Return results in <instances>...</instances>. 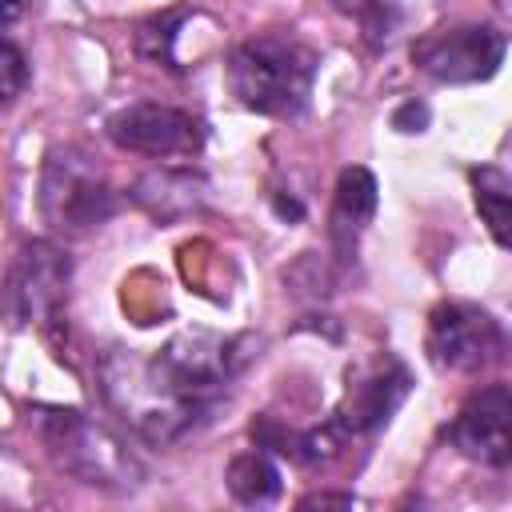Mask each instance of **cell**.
<instances>
[{"mask_svg": "<svg viewBox=\"0 0 512 512\" xmlns=\"http://www.w3.org/2000/svg\"><path fill=\"white\" fill-rule=\"evenodd\" d=\"M372 212H376V176L368 168H344L336 180V200H332V240L340 256L356 248Z\"/></svg>", "mask_w": 512, "mask_h": 512, "instance_id": "30bf717a", "label": "cell"}, {"mask_svg": "<svg viewBox=\"0 0 512 512\" xmlns=\"http://www.w3.org/2000/svg\"><path fill=\"white\" fill-rule=\"evenodd\" d=\"M316 52L288 32H260L228 56L232 96L264 116H300L316 80Z\"/></svg>", "mask_w": 512, "mask_h": 512, "instance_id": "6da1fadb", "label": "cell"}, {"mask_svg": "<svg viewBox=\"0 0 512 512\" xmlns=\"http://www.w3.org/2000/svg\"><path fill=\"white\" fill-rule=\"evenodd\" d=\"M384 4L388 0H332V8L336 12H344V16H356L368 32H380V20H384Z\"/></svg>", "mask_w": 512, "mask_h": 512, "instance_id": "5bb4252c", "label": "cell"}, {"mask_svg": "<svg viewBox=\"0 0 512 512\" xmlns=\"http://www.w3.org/2000/svg\"><path fill=\"white\" fill-rule=\"evenodd\" d=\"M504 352V328L476 304L448 300L428 316V360L444 372H480Z\"/></svg>", "mask_w": 512, "mask_h": 512, "instance_id": "5b68a950", "label": "cell"}, {"mask_svg": "<svg viewBox=\"0 0 512 512\" xmlns=\"http://www.w3.org/2000/svg\"><path fill=\"white\" fill-rule=\"evenodd\" d=\"M68 296V256L48 240H28L16 248V260L0 288V316L12 328L56 332Z\"/></svg>", "mask_w": 512, "mask_h": 512, "instance_id": "7a4b0ae2", "label": "cell"}, {"mask_svg": "<svg viewBox=\"0 0 512 512\" xmlns=\"http://www.w3.org/2000/svg\"><path fill=\"white\" fill-rule=\"evenodd\" d=\"M504 52H508V40L500 28L460 24V28H440L420 36L412 44V64L440 84H476L500 72Z\"/></svg>", "mask_w": 512, "mask_h": 512, "instance_id": "277c9868", "label": "cell"}, {"mask_svg": "<svg viewBox=\"0 0 512 512\" xmlns=\"http://www.w3.org/2000/svg\"><path fill=\"white\" fill-rule=\"evenodd\" d=\"M392 124H396L400 132H420V128L428 124V108H424V104H404Z\"/></svg>", "mask_w": 512, "mask_h": 512, "instance_id": "9a60e30c", "label": "cell"}, {"mask_svg": "<svg viewBox=\"0 0 512 512\" xmlns=\"http://www.w3.org/2000/svg\"><path fill=\"white\" fill-rule=\"evenodd\" d=\"M512 392L508 384H484L464 400L456 420L448 424V444L488 468H504L512 460Z\"/></svg>", "mask_w": 512, "mask_h": 512, "instance_id": "52a82bcc", "label": "cell"}, {"mask_svg": "<svg viewBox=\"0 0 512 512\" xmlns=\"http://www.w3.org/2000/svg\"><path fill=\"white\" fill-rule=\"evenodd\" d=\"M304 504H352V496H308Z\"/></svg>", "mask_w": 512, "mask_h": 512, "instance_id": "e0dca14e", "label": "cell"}, {"mask_svg": "<svg viewBox=\"0 0 512 512\" xmlns=\"http://www.w3.org/2000/svg\"><path fill=\"white\" fill-rule=\"evenodd\" d=\"M40 212L60 232H88L116 212V192L88 164V156L72 148L48 152V164L40 176Z\"/></svg>", "mask_w": 512, "mask_h": 512, "instance_id": "3957f363", "label": "cell"}, {"mask_svg": "<svg viewBox=\"0 0 512 512\" xmlns=\"http://www.w3.org/2000/svg\"><path fill=\"white\" fill-rule=\"evenodd\" d=\"M472 192H476V208L484 216V224L492 228L496 244L508 248V216H512V184L500 168H476L472 172Z\"/></svg>", "mask_w": 512, "mask_h": 512, "instance_id": "7c38bea8", "label": "cell"}, {"mask_svg": "<svg viewBox=\"0 0 512 512\" xmlns=\"http://www.w3.org/2000/svg\"><path fill=\"white\" fill-rule=\"evenodd\" d=\"M44 440H48L52 456H60L64 468L84 476V484H108V480H120L128 472V460H124L120 444H112L80 412H52L48 428H44Z\"/></svg>", "mask_w": 512, "mask_h": 512, "instance_id": "ba28073f", "label": "cell"}, {"mask_svg": "<svg viewBox=\"0 0 512 512\" xmlns=\"http://www.w3.org/2000/svg\"><path fill=\"white\" fill-rule=\"evenodd\" d=\"M28 8V0H0V28H8L12 20H20Z\"/></svg>", "mask_w": 512, "mask_h": 512, "instance_id": "2e32d148", "label": "cell"}, {"mask_svg": "<svg viewBox=\"0 0 512 512\" xmlns=\"http://www.w3.org/2000/svg\"><path fill=\"white\" fill-rule=\"evenodd\" d=\"M404 392H408V372H404V364L388 360V364L372 368L364 380H356L348 388V400L336 412L340 416L336 424L344 432H368V428L384 424L396 412V404L404 400Z\"/></svg>", "mask_w": 512, "mask_h": 512, "instance_id": "9c48e42d", "label": "cell"}, {"mask_svg": "<svg viewBox=\"0 0 512 512\" xmlns=\"http://www.w3.org/2000/svg\"><path fill=\"white\" fill-rule=\"evenodd\" d=\"M228 492L240 504H272L280 496V472L264 452H244L228 464Z\"/></svg>", "mask_w": 512, "mask_h": 512, "instance_id": "8fae6325", "label": "cell"}, {"mask_svg": "<svg viewBox=\"0 0 512 512\" xmlns=\"http://www.w3.org/2000/svg\"><path fill=\"white\" fill-rule=\"evenodd\" d=\"M108 140L136 156H192L204 144V128L184 108L128 104L108 116Z\"/></svg>", "mask_w": 512, "mask_h": 512, "instance_id": "8992f818", "label": "cell"}, {"mask_svg": "<svg viewBox=\"0 0 512 512\" xmlns=\"http://www.w3.org/2000/svg\"><path fill=\"white\" fill-rule=\"evenodd\" d=\"M28 88V56L20 44L0 36V104L16 100Z\"/></svg>", "mask_w": 512, "mask_h": 512, "instance_id": "4fadbf2b", "label": "cell"}]
</instances>
